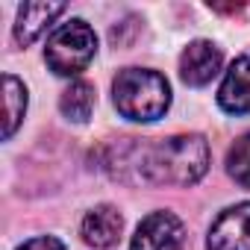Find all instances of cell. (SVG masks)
I'll return each instance as SVG.
<instances>
[{"mask_svg": "<svg viewBox=\"0 0 250 250\" xmlns=\"http://www.w3.org/2000/svg\"><path fill=\"white\" fill-rule=\"evenodd\" d=\"M139 174L153 186H191L209 168V145L203 136H171L145 145Z\"/></svg>", "mask_w": 250, "mask_h": 250, "instance_id": "cell-1", "label": "cell"}, {"mask_svg": "<svg viewBox=\"0 0 250 250\" xmlns=\"http://www.w3.org/2000/svg\"><path fill=\"white\" fill-rule=\"evenodd\" d=\"M115 106L130 121H156L171 106V85L162 74L145 68H127L112 85Z\"/></svg>", "mask_w": 250, "mask_h": 250, "instance_id": "cell-2", "label": "cell"}, {"mask_svg": "<svg viewBox=\"0 0 250 250\" xmlns=\"http://www.w3.org/2000/svg\"><path fill=\"white\" fill-rule=\"evenodd\" d=\"M94 50H97L94 30L85 21L74 18L53 30V36L47 39V47H44V59L53 74L74 77L94 59Z\"/></svg>", "mask_w": 250, "mask_h": 250, "instance_id": "cell-3", "label": "cell"}, {"mask_svg": "<svg viewBox=\"0 0 250 250\" xmlns=\"http://www.w3.org/2000/svg\"><path fill=\"white\" fill-rule=\"evenodd\" d=\"M183 241H186L183 221L171 212H153L139 224L133 235V250H183Z\"/></svg>", "mask_w": 250, "mask_h": 250, "instance_id": "cell-4", "label": "cell"}, {"mask_svg": "<svg viewBox=\"0 0 250 250\" xmlns=\"http://www.w3.org/2000/svg\"><path fill=\"white\" fill-rule=\"evenodd\" d=\"M209 250H250V203L229 206L215 218Z\"/></svg>", "mask_w": 250, "mask_h": 250, "instance_id": "cell-5", "label": "cell"}, {"mask_svg": "<svg viewBox=\"0 0 250 250\" xmlns=\"http://www.w3.org/2000/svg\"><path fill=\"white\" fill-rule=\"evenodd\" d=\"M221 71V50L212 42H191L180 56V74L188 85H206Z\"/></svg>", "mask_w": 250, "mask_h": 250, "instance_id": "cell-6", "label": "cell"}, {"mask_svg": "<svg viewBox=\"0 0 250 250\" xmlns=\"http://www.w3.org/2000/svg\"><path fill=\"white\" fill-rule=\"evenodd\" d=\"M218 103L232 115L250 112V56H241L232 62V68L227 71V77L221 83Z\"/></svg>", "mask_w": 250, "mask_h": 250, "instance_id": "cell-7", "label": "cell"}, {"mask_svg": "<svg viewBox=\"0 0 250 250\" xmlns=\"http://www.w3.org/2000/svg\"><path fill=\"white\" fill-rule=\"evenodd\" d=\"M124 218L115 206H97L83 221V241L91 247H112L121 238Z\"/></svg>", "mask_w": 250, "mask_h": 250, "instance_id": "cell-8", "label": "cell"}, {"mask_svg": "<svg viewBox=\"0 0 250 250\" xmlns=\"http://www.w3.org/2000/svg\"><path fill=\"white\" fill-rule=\"evenodd\" d=\"M65 12L62 3H24L18 9V24H15V39L21 44H33L53 18H59Z\"/></svg>", "mask_w": 250, "mask_h": 250, "instance_id": "cell-9", "label": "cell"}, {"mask_svg": "<svg viewBox=\"0 0 250 250\" xmlns=\"http://www.w3.org/2000/svg\"><path fill=\"white\" fill-rule=\"evenodd\" d=\"M27 112V88L18 77H3V139H12Z\"/></svg>", "mask_w": 250, "mask_h": 250, "instance_id": "cell-10", "label": "cell"}, {"mask_svg": "<svg viewBox=\"0 0 250 250\" xmlns=\"http://www.w3.org/2000/svg\"><path fill=\"white\" fill-rule=\"evenodd\" d=\"M59 106H62V115H65L68 121H77V124L88 121V115H91V109H94V85L85 83V80L71 83V85L62 91Z\"/></svg>", "mask_w": 250, "mask_h": 250, "instance_id": "cell-11", "label": "cell"}, {"mask_svg": "<svg viewBox=\"0 0 250 250\" xmlns=\"http://www.w3.org/2000/svg\"><path fill=\"white\" fill-rule=\"evenodd\" d=\"M227 171H229V177H232L238 186L250 188V133L241 136V139L229 147V153H227Z\"/></svg>", "mask_w": 250, "mask_h": 250, "instance_id": "cell-12", "label": "cell"}, {"mask_svg": "<svg viewBox=\"0 0 250 250\" xmlns=\"http://www.w3.org/2000/svg\"><path fill=\"white\" fill-rule=\"evenodd\" d=\"M18 250H65V244L53 235H42V238H33V241L21 244Z\"/></svg>", "mask_w": 250, "mask_h": 250, "instance_id": "cell-13", "label": "cell"}]
</instances>
